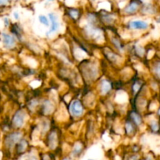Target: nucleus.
I'll use <instances>...</instances> for the list:
<instances>
[{
  "label": "nucleus",
  "mask_w": 160,
  "mask_h": 160,
  "mask_svg": "<svg viewBox=\"0 0 160 160\" xmlns=\"http://www.w3.org/2000/svg\"><path fill=\"white\" fill-rule=\"evenodd\" d=\"M78 72L82 80L83 84L88 88L95 85L98 80L102 77L100 62L94 58L89 57L77 63Z\"/></svg>",
  "instance_id": "nucleus-1"
},
{
  "label": "nucleus",
  "mask_w": 160,
  "mask_h": 160,
  "mask_svg": "<svg viewBox=\"0 0 160 160\" xmlns=\"http://www.w3.org/2000/svg\"><path fill=\"white\" fill-rule=\"evenodd\" d=\"M43 142L47 151L55 153L56 156L58 155V152H61L62 153V132L57 125H53L51 130L44 138Z\"/></svg>",
  "instance_id": "nucleus-2"
},
{
  "label": "nucleus",
  "mask_w": 160,
  "mask_h": 160,
  "mask_svg": "<svg viewBox=\"0 0 160 160\" xmlns=\"http://www.w3.org/2000/svg\"><path fill=\"white\" fill-rule=\"evenodd\" d=\"M100 50H101L103 58H104V60L112 68H117V70H120L124 67V56L117 52L109 45H104V46L101 47Z\"/></svg>",
  "instance_id": "nucleus-3"
},
{
  "label": "nucleus",
  "mask_w": 160,
  "mask_h": 160,
  "mask_svg": "<svg viewBox=\"0 0 160 160\" xmlns=\"http://www.w3.org/2000/svg\"><path fill=\"white\" fill-rule=\"evenodd\" d=\"M69 115L73 121H81L87 114V108L81 98H73L67 105Z\"/></svg>",
  "instance_id": "nucleus-4"
},
{
  "label": "nucleus",
  "mask_w": 160,
  "mask_h": 160,
  "mask_svg": "<svg viewBox=\"0 0 160 160\" xmlns=\"http://www.w3.org/2000/svg\"><path fill=\"white\" fill-rule=\"evenodd\" d=\"M95 90L101 98H107L112 95L114 88V81L108 77L102 76L95 84Z\"/></svg>",
  "instance_id": "nucleus-5"
},
{
  "label": "nucleus",
  "mask_w": 160,
  "mask_h": 160,
  "mask_svg": "<svg viewBox=\"0 0 160 160\" xmlns=\"http://www.w3.org/2000/svg\"><path fill=\"white\" fill-rule=\"evenodd\" d=\"M31 114L28 112L26 108H20L12 115L10 124L12 129L17 131H23L26 124L29 121Z\"/></svg>",
  "instance_id": "nucleus-6"
},
{
  "label": "nucleus",
  "mask_w": 160,
  "mask_h": 160,
  "mask_svg": "<svg viewBox=\"0 0 160 160\" xmlns=\"http://www.w3.org/2000/svg\"><path fill=\"white\" fill-rule=\"evenodd\" d=\"M57 103L56 102L55 99L49 98V97L42 98L38 115L40 117L51 118L55 115L56 110H57Z\"/></svg>",
  "instance_id": "nucleus-7"
},
{
  "label": "nucleus",
  "mask_w": 160,
  "mask_h": 160,
  "mask_svg": "<svg viewBox=\"0 0 160 160\" xmlns=\"http://www.w3.org/2000/svg\"><path fill=\"white\" fill-rule=\"evenodd\" d=\"M24 138V131H17L13 130L12 131H9L5 135L3 145H4L5 149L9 152H13L15 149L16 145L18 144L20 140Z\"/></svg>",
  "instance_id": "nucleus-8"
},
{
  "label": "nucleus",
  "mask_w": 160,
  "mask_h": 160,
  "mask_svg": "<svg viewBox=\"0 0 160 160\" xmlns=\"http://www.w3.org/2000/svg\"><path fill=\"white\" fill-rule=\"evenodd\" d=\"M87 147L88 143L84 140L78 139L74 141L70 145L69 155L74 160L79 159L84 154Z\"/></svg>",
  "instance_id": "nucleus-9"
},
{
  "label": "nucleus",
  "mask_w": 160,
  "mask_h": 160,
  "mask_svg": "<svg viewBox=\"0 0 160 160\" xmlns=\"http://www.w3.org/2000/svg\"><path fill=\"white\" fill-rule=\"evenodd\" d=\"M139 131L140 130L138 129V128L130 119L125 117L123 123V132L125 137L134 138L138 134Z\"/></svg>",
  "instance_id": "nucleus-10"
},
{
  "label": "nucleus",
  "mask_w": 160,
  "mask_h": 160,
  "mask_svg": "<svg viewBox=\"0 0 160 160\" xmlns=\"http://www.w3.org/2000/svg\"><path fill=\"white\" fill-rule=\"evenodd\" d=\"M128 52H131V56L132 57L140 60L146 56V48L136 42L131 44L130 47H128Z\"/></svg>",
  "instance_id": "nucleus-11"
},
{
  "label": "nucleus",
  "mask_w": 160,
  "mask_h": 160,
  "mask_svg": "<svg viewBox=\"0 0 160 160\" xmlns=\"http://www.w3.org/2000/svg\"><path fill=\"white\" fill-rule=\"evenodd\" d=\"M126 117H128V119L131 120L136 126L138 128V129L140 130L142 127L145 124V119H144L143 114L139 112L138 111H137L136 109H128L127 111V115Z\"/></svg>",
  "instance_id": "nucleus-12"
},
{
  "label": "nucleus",
  "mask_w": 160,
  "mask_h": 160,
  "mask_svg": "<svg viewBox=\"0 0 160 160\" xmlns=\"http://www.w3.org/2000/svg\"><path fill=\"white\" fill-rule=\"evenodd\" d=\"M125 27L131 31H143L149 28V23L143 20H132L128 21Z\"/></svg>",
  "instance_id": "nucleus-13"
},
{
  "label": "nucleus",
  "mask_w": 160,
  "mask_h": 160,
  "mask_svg": "<svg viewBox=\"0 0 160 160\" xmlns=\"http://www.w3.org/2000/svg\"><path fill=\"white\" fill-rule=\"evenodd\" d=\"M97 93L95 92V90H92V89H87V92L83 95L82 98H81L82 100L83 103L85 106V107L87 108V109H92L94 107V106L95 105L96 102V96Z\"/></svg>",
  "instance_id": "nucleus-14"
},
{
  "label": "nucleus",
  "mask_w": 160,
  "mask_h": 160,
  "mask_svg": "<svg viewBox=\"0 0 160 160\" xmlns=\"http://www.w3.org/2000/svg\"><path fill=\"white\" fill-rule=\"evenodd\" d=\"M31 148V142H30V141L27 138L24 137L16 145L15 149H14V154L17 156H18V157H22V156H23L29 152Z\"/></svg>",
  "instance_id": "nucleus-15"
},
{
  "label": "nucleus",
  "mask_w": 160,
  "mask_h": 160,
  "mask_svg": "<svg viewBox=\"0 0 160 160\" xmlns=\"http://www.w3.org/2000/svg\"><path fill=\"white\" fill-rule=\"evenodd\" d=\"M96 133V122H95L94 119L88 118L85 123V139H84V141L88 143L89 141L95 138Z\"/></svg>",
  "instance_id": "nucleus-16"
},
{
  "label": "nucleus",
  "mask_w": 160,
  "mask_h": 160,
  "mask_svg": "<svg viewBox=\"0 0 160 160\" xmlns=\"http://www.w3.org/2000/svg\"><path fill=\"white\" fill-rule=\"evenodd\" d=\"M48 19L50 20V28L45 33V36L47 38H49L50 36L56 34L60 28V23L58 20L57 16L53 12L48 13Z\"/></svg>",
  "instance_id": "nucleus-17"
},
{
  "label": "nucleus",
  "mask_w": 160,
  "mask_h": 160,
  "mask_svg": "<svg viewBox=\"0 0 160 160\" xmlns=\"http://www.w3.org/2000/svg\"><path fill=\"white\" fill-rule=\"evenodd\" d=\"M1 38L3 45H4V46L7 49L12 50L17 48V42L18 41H17V39L12 34H7V33L3 32L1 34Z\"/></svg>",
  "instance_id": "nucleus-18"
},
{
  "label": "nucleus",
  "mask_w": 160,
  "mask_h": 160,
  "mask_svg": "<svg viewBox=\"0 0 160 160\" xmlns=\"http://www.w3.org/2000/svg\"><path fill=\"white\" fill-rule=\"evenodd\" d=\"M141 5H142L141 0H131L130 2L123 9V12L125 15L128 16L134 15L140 9Z\"/></svg>",
  "instance_id": "nucleus-19"
},
{
  "label": "nucleus",
  "mask_w": 160,
  "mask_h": 160,
  "mask_svg": "<svg viewBox=\"0 0 160 160\" xmlns=\"http://www.w3.org/2000/svg\"><path fill=\"white\" fill-rule=\"evenodd\" d=\"M67 16L71 21L77 23L81 20V11L78 8H68L66 11Z\"/></svg>",
  "instance_id": "nucleus-20"
},
{
  "label": "nucleus",
  "mask_w": 160,
  "mask_h": 160,
  "mask_svg": "<svg viewBox=\"0 0 160 160\" xmlns=\"http://www.w3.org/2000/svg\"><path fill=\"white\" fill-rule=\"evenodd\" d=\"M10 31L12 35L17 39L18 42L23 41V31L21 27L18 23H12L10 26Z\"/></svg>",
  "instance_id": "nucleus-21"
},
{
  "label": "nucleus",
  "mask_w": 160,
  "mask_h": 160,
  "mask_svg": "<svg viewBox=\"0 0 160 160\" xmlns=\"http://www.w3.org/2000/svg\"><path fill=\"white\" fill-rule=\"evenodd\" d=\"M41 152L36 147H31L29 152L23 156L24 160H41Z\"/></svg>",
  "instance_id": "nucleus-22"
},
{
  "label": "nucleus",
  "mask_w": 160,
  "mask_h": 160,
  "mask_svg": "<svg viewBox=\"0 0 160 160\" xmlns=\"http://www.w3.org/2000/svg\"><path fill=\"white\" fill-rule=\"evenodd\" d=\"M148 126L149 131L153 134H156L159 131L160 125L157 120H151L148 123Z\"/></svg>",
  "instance_id": "nucleus-23"
},
{
  "label": "nucleus",
  "mask_w": 160,
  "mask_h": 160,
  "mask_svg": "<svg viewBox=\"0 0 160 160\" xmlns=\"http://www.w3.org/2000/svg\"><path fill=\"white\" fill-rule=\"evenodd\" d=\"M152 72L156 78L160 80V60L153 62L152 66Z\"/></svg>",
  "instance_id": "nucleus-24"
},
{
  "label": "nucleus",
  "mask_w": 160,
  "mask_h": 160,
  "mask_svg": "<svg viewBox=\"0 0 160 160\" xmlns=\"http://www.w3.org/2000/svg\"><path fill=\"white\" fill-rule=\"evenodd\" d=\"M142 156H141L140 153H134L129 152L124 155L123 160H141Z\"/></svg>",
  "instance_id": "nucleus-25"
},
{
  "label": "nucleus",
  "mask_w": 160,
  "mask_h": 160,
  "mask_svg": "<svg viewBox=\"0 0 160 160\" xmlns=\"http://www.w3.org/2000/svg\"><path fill=\"white\" fill-rule=\"evenodd\" d=\"M41 160H56V155L50 152H42Z\"/></svg>",
  "instance_id": "nucleus-26"
},
{
  "label": "nucleus",
  "mask_w": 160,
  "mask_h": 160,
  "mask_svg": "<svg viewBox=\"0 0 160 160\" xmlns=\"http://www.w3.org/2000/svg\"><path fill=\"white\" fill-rule=\"evenodd\" d=\"M38 20L40 22L41 24H42L45 27H49V23L50 20L48 19V17H47L45 15H40L38 17Z\"/></svg>",
  "instance_id": "nucleus-27"
},
{
  "label": "nucleus",
  "mask_w": 160,
  "mask_h": 160,
  "mask_svg": "<svg viewBox=\"0 0 160 160\" xmlns=\"http://www.w3.org/2000/svg\"><path fill=\"white\" fill-rule=\"evenodd\" d=\"M59 160H74L69 154H62L59 156Z\"/></svg>",
  "instance_id": "nucleus-28"
},
{
  "label": "nucleus",
  "mask_w": 160,
  "mask_h": 160,
  "mask_svg": "<svg viewBox=\"0 0 160 160\" xmlns=\"http://www.w3.org/2000/svg\"><path fill=\"white\" fill-rule=\"evenodd\" d=\"M141 160H155L154 157L152 155H145V156H142V159Z\"/></svg>",
  "instance_id": "nucleus-29"
},
{
  "label": "nucleus",
  "mask_w": 160,
  "mask_h": 160,
  "mask_svg": "<svg viewBox=\"0 0 160 160\" xmlns=\"http://www.w3.org/2000/svg\"><path fill=\"white\" fill-rule=\"evenodd\" d=\"M4 23H5V26H6V27H10V26H11L10 23H9V19L5 18V19H4Z\"/></svg>",
  "instance_id": "nucleus-30"
},
{
  "label": "nucleus",
  "mask_w": 160,
  "mask_h": 160,
  "mask_svg": "<svg viewBox=\"0 0 160 160\" xmlns=\"http://www.w3.org/2000/svg\"><path fill=\"white\" fill-rule=\"evenodd\" d=\"M13 16H14V18L16 19V20H19V18H20V16H19V13L18 12H15L13 13Z\"/></svg>",
  "instance_id": "nucleus-31"
},
{
  "label": "nucleus",
  "mask_w": 160,
  "mask_h": 160,
  "mask_svg": "<svg viewBox=\"0 0 160 160\" xmlns=\"http://www.w3.org/2000/svg\"><path fill=\"white\" fill-rule=\"evenodd\" d=\"M9 2V0H0V6L2 5H5Z\"/></svg>",
  "instance_id": "nucleus-32"
},
{
  "label": "nucleus",
  "mask_w": 160,
  "mask_h": 160,
  "mask_svg": "<svg viewBox=\"0 0 160 160\" xmlns=\"http://www.w3.org/2000/svg\"><path fill=\"white\" fill-rule=\"evenodd\" d=\"M157 114H158V116H159V120H160V107H159V109H158V111H157Z\"/></svg>",
  "instance_id": "nucleus-33"
},
{
  "label": "nucleus",
  "mask_w": 160,
  "mask_h": 160,
  "mask_svg": "<svg viewBox=\"0 0 160 160\" xmlns=\"http://www.w3.org/2000/svg\"><path fill=\"white\" fill-rule=\"evenodd\" d=\"M87 160H97V159H93V158H89V159H88Z\"/></svg>",
  "instance_id": "nucleus-34"
},
{
  "label": "nucleus",
  "mask_w": 160,
  "mask_h": 160,
  "mask_svg": "<svg viewBox=\"0 0 160 160\" xmlns=\"http://www.w3.org/2000/svg\"><path fill=\"white\" fill-rule=\"evenodd\" d=\"M158 22H159V23H160V17H159V19H158Z\"/></svg>",
  "instance_id": "nucleus-35"
},
{
  "label": "nucleus",
  "mask_w": 160,
  "mask_h": 160,
  "mask_svg": "<svg viewBox=\"0 0 160 160\" xmlns=\"http://www.w3.org/2000/svg\"><path fill=\"white\" fill-rule=\"evenodd\" d=\"M48 1H53V0H48Z\"/></svg>",
  "instance_id": "nucleus-36"
}]
</instances>
